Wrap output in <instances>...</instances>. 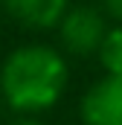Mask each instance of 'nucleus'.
<instances>
[{"label": "nucleus", "mask_w": 122, "mask_h": 125, "mask_svg": "<svg viewBox=\"0 0 122 125\" xmlns=\"http://www.w3.org/2000/svg\"><path fill=\"white\" fill-rule=\"evenodd\" d=\"M70 70L58 50L47 44H23L9 52L0 67V93L9 108L20 114H38L52 105L67 90Z\"/></svg>", "instance_id": "f257e3e1"}, {"label": "nucleus", "mask_w": 122, "mask_h": 125, "mask_svg": "<svg viewBox=\"0 0 122 125\" xmlns=\"http://www.w3.org/2000/svg\"><path fill=\"white\" fill-rule=\"evenodd\" d=\"M105 9H108L113 18H119V21H122V0H105Z\"/></svg>", "instance_id": "423d86ee"}, {"label": "nucleus", "mask_w": 122, "mask_h": 125, "mask_svg": "<svg viewBox=\"0 0 122 125\" xmlns=\"http://www.w3.org/2000/svg\"><path fill=\"white\" fill-rule=\"evenodd\" d=\"M96 55H99L102 67H105V76H122V26L108 29Z\"/></svg>", "instance_id": "39448f33"}, {"label": "nucleus", "mask_w": 122, "mask_h": 125, "mask_svg": "<svg viewBox=\"0 0 122 125\" xmlns=\"http://www.w3.org/2000/svg\"><path fill=\"white\" fill-rule=\"evenodd\" d=\"M9 125H44V122H38L32 116H23V119H15V122H9Z\"/></svg>", "instance_id": "0eeeda50"}, {"label": "nucleus", "mask_w": 122, "mask_h": 125, "mask_svg": "<svg viewBox=\"0 0 122 125\" xmlns=\"http://www.w3.org/2000/svg\"><path fill=\"white\" fill-rule=\"evenodd\" d=\"M58 35L70 55L87 58L93 52H99V47L108 35V26H105V18L93 6L81 3V6H70L64 12V18L58 23Z\"/></svg>", "instance_id": "f03ea898"}, {"label": "nucleus", "mask_w": 122, "mask_h": 125, "mask_svg": "<svg viewBox=\"0 0 122 125\" xmlns=\"http://www.w3.org/2000/svg\"><path fill=\"white\" fill-rule=\"evenodd\" d=\"M6 12L29 29H50L58 26L64 12L70 9L67 0H3Z\"/></svg>", "instance_id": "20e7f679"}, {"label": "nucleus", "mask_w": 122, "mask_h": 125, "mask_svg": "<svg viewBox=\"0 0 122 125\" xmlns=\"http://www.w3.org/2000/svg\"><path fill=\"white\" fill-rule=\"evenodd\" d=\"M84 125H122V76H105L81 99Z\"/></svg>", "instance_id": "7ed1b4c3"}]
</instances>
